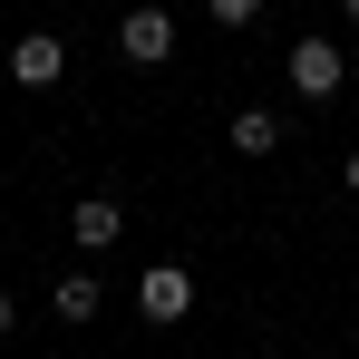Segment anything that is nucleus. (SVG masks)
Returning a JSON list of instances; mask_svg holds the SVG:
<instances>
[{"mask_svg": "<svg viewBox=\"0 0 359 359\" xmlns=\"http://www.w3.org/2000/svg\"><path fill=\"white\" fill-rule=\"evenodd\" d=\"M282 78H292V97H311V107H330L340 97V39H292V59H282Z\"/></svg>", "mask_w": 359, "mask_h": 359, "instance_id": "1", "label": "nucleus"}, {"mask_svg": "<svg viewBox=\"0 0 359 359\" xmlns=\"http://www.w3.org/2000/svg\"><path fill=\"white\" fill-rule=\"evenodd\" d=\"M117 49L136 68H165V59H175V10H165V0H136V10L117 20Z\"/></svg>", "mask_w": 359, "mask_h": 359, "instance_id": "2", "label": "nucleus"}, {"mask_svg": "<svg viewBox=\"0 0 359 359\" xmlns=\"http://www.w3.org/2000/svg\"><path fill=\"white\" fill-rule=\"evenodd\" d=\"M136 311H146L156 330H175L184 311H194V272H184V262H146V282H136Z\"/></svg>", "mask_w": 359, "mask_h": 359, "instance_id": "3", "label": "nucleus"}, {"mask_svg": "<svg viewBox=\"0 0 359 359\" xmlns=\"http://www.w3.org/2000/svg\"><path fill=\"white\" fill-rule=\"evenodd\" d=\"M59 78H68V49L49 29H29V39L10 49V88H59Z\"/></svg>", "mask_w": 359, "mask_h": 359, "instance_id": "4", "label": "nucleus"}, {"mask_svg": "<svg viewBox=\"0 0 359 359\" xmlns=\"http://www.w3.org/2000/svg\"><path fill=\"white\" fill-rule=\"evenodd\" d=\"M68 233L88 243V252H107V243L126 233V214H117V194H78V214H68Z\"/></svg>", "mask_w": 359, "mask_h": 359, "instance_id": "5", "label": "nucleus"}, {"mask_svg": "<svg viewBox=\"0 0 359 359\" xmlns=\"http://www.w3.org/2000/svg\"><path fill=\"white\" fill-rule=\"evenodd\" d=\"M282 146V117L272 107H233V156H272Z\"/></svg>", "mask_w": 359, "mask_h": 359, "instance_id": "6", "label": "nucleus"}, {"mask_svg": "<svg viewBox=\"0 0 359 359\" xmlns=\"http://www.w3.org/2000/svg\"><path fill=\"white\" fill-rule=\"evenodd\" d=\"M97 311H107V292H97L88 272H68V282H59V320L78 330V320H97Z\"/></svg>", "mask_w": 359, "mask_h": 359, "instance_id": "7", "label": "nucleus"}, {"mask_svg": "<svg viewBox=\"0 0 359 359\" xmlns=\"http://www.w3.org/2000/svg\"><path fill=\"white\" fill-rule=\"evenodd\" d=\"M204 10H214V20H224V29H252V20H262V10H272V0H204Z\"/></svg>", "mask_w": 359, "mask_h": 359, "instance_id": "8", "label": "nucleus"}, {"mask_svg": "<svg viewBox=\"0 0 359 359\" xmlns=\"http://www.w3.org/2000/svg\"><path fill=\"white\" fill-rule=\"evenodd\" d=\"M10 320H20V301H10V292H0V330H10Z\"/></svg>", "mask_w": 359, "mask_h": 359, "instance_id": "9", "label": "nucleus"}, {"mask_svg": "<svg viewBox=\"0 0 359 359\" xmlns=\"http://www.w3.org/2000/svg\"><path fill=\"white\" fill-rule=\"evenodd\" d=\"M340 175H350V194H359V146H350V165H340Z\"/></svg>", "mask_w": 359, "mask_h": 359, "instance_id": "10", "label": "nucleus"}, {"mask_svg": "<svg viewBox=\"0 0 359 359\" xmlns=\"http://www.w3.org/2000/svg\"><path fill=\"white\" fill-rule=\"evenodd\" d=\"M340 10H350V20H359V0H340Z\"/></svg>", "mask_w": 359, "mask_h": 359, "instance_id": "11", "label": "nucleus"}]
</instances>
